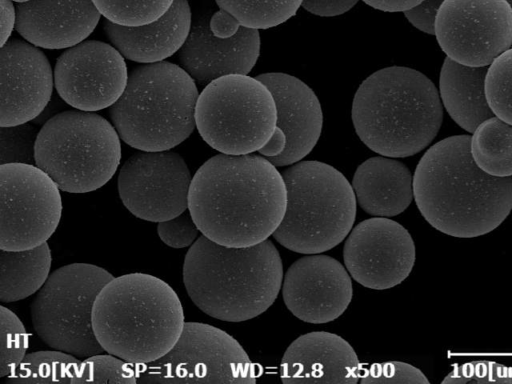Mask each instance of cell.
<instances>
[{"label":"cell","mask_w":512,"mask_h":384,"mask_svg":"<svg viewBox=\"0 0 512 384\" xmlns=\"http://www.w3.org/2000/svg\"><path fill=\"white\" fill-rule=\"evenodd\" d=\"M287 204L282 173L261 155L218 154L192 177L188 209L201 234L234 248L267 240Z\"/></svg>","instance_id":"6da1fadb"},{"label":"cell","mask_w":512,"mask_h":384,"mask_svg":"<svg viewBox=\"0 0 512 384\" xmlns=\"http://www.w3.org/2000/svg\"><path fill=\"white\" fill-rule=\"evenodd\" d=\"M413 195L423 218L457 238L492 232L512 210V177L482 171L470 153V135L446 137L430 146L413 175Z\"/></svg>","instance_id":"7a4b0ae2"},{"label":"cell","mask_w":512,"mask_h":384,"mask_svg":"<svg viewBox=\"0 0 512 384\" xmlns=\"http://www.w3.org/2000/svg\"><path fill=\"white\" fill-rule=\"evenodd\" d=\"M282 282V260L268 239L234 248L201 235L184 259L188 296L202 312L222 321L242 322L261 315L276 300Z\"/></svg>","instance_id":"3957f363"},{"label":"cell","mask_w":512,"mask_h":384,"mask_svg":"<svg viewBox=\"0 0 512 384\" xmlns=\"http://www.w3.org/2000/svg\"><path fill=\"white\" fill-rule=\"evenodd\" d=\"M351 112L360 140L373 152L392 158L424 150L443 121L435 84L422 72L404 66L369 75L354 95Z\"/></svg>","instance_id":"277c9868"},{"label":"cell","mask_w":512,"mask_h":384,"mask_svg":"<svg viewBox=\"0 0 512 384\" xmlns=\"http://www.w3.org/2000/svg\"><path fill=\"white\" fill-rule=\"evenodd\" d=\"M185 324L177 293L141 272L114 277L99 292L93 330L105 352L131 364L153 362L175 345Z\"/></svg>","instance_id":"5b68a950"},{"label":"cell","mask_w":512,"mask_h":384,"mask_svg":"<svg viewBox=\"0 0 512 384\" xmlns=\"http://www.w3.org/2000/svg\"><path fill=\"white\" fill-rule=\"evenodd\" d=\"M198 97L197 83L180 65L167 61L143 64L130 72L109 115L127 145L139 151H167L196 128Z\"/></svg>","instance_id":"8992f818"},{"label":"cell","mask_w":512,"mask_h":384,"mask_svg":"<svg viewBox=\"0 0 512 384\" xmlns=\"http://www.w3.org/2000/svg\"><path fill=\"white\" fill-rule=\"evenodd\" d=\"M282 176L286 211L273 238L288 250L307 255L340 244L352 230L357 212L356 196L347 178L316 160L292 164Z\"/></svg>","instance_id":"52a82bcc"},{"label":"cell","mask_w":512,"mask_h":384,"mask_svg":"<svg viewBox=\"0 0 512 384\" xmlns=\"http://www.w3.org/2000/svg\"><path fill=\"white\" fill-rule=\"evenodd\" d=\"M120 160L117 130L93 112H60L45 122L37 136L35 165L64 192L101 188L113 177Z\"/></svg>","instance_id":"ba28073f"},{"label":"cell","mask_w":512,"mask_h":384,"mask_svg":"<svg viewBox=\"0 0 512 384\" xmlns=\"http://www.w3.org/2000/svg\"><path fill=\"white\" fill-rule=\"evenodd\" d=\"M202 139L227 155L259 151L277 127V107L270 89L246 74L221 76L207 84L195 107Z\"/></svg>","instance_id":"9c48e42d"},{"label":"cell","mask_w":512,"mask_h":384,"mask_svg":"<svg viewBox=\"0 0 512 384\" xmlns=\"http://www.w3.org/2000/svg\"><path fill=\"white\" fill-rule=\"evenodd\" d=\"M114 276L102 267L72 263L53 271L37 292L33 328L49 347L86 358L105 352L96 339L92 312L102 288Z\"/></svg>","instance_id":"30bf717a"},{"label":"cell","mask_w":512,"mask_h":384,"mask_svg":"<svg viewBox=\"0 0 512 384\" xmlns=\"http://www.w3.org/2000/svg\"><path fill=\"white\" fill-rule=\"evenodd\" d=\"M137 383H255L257 366L227 332L185 322L175 345L163 357L134 364Z\"/></svg>","instance_id":"8fae6325"},{"label":"cell","mask_w":512,"mask_h":384,"mask_svg":"<svg viewBox=\"0 0 512 384\" xmlns=\"http://www.w3.org/2000/svg\"><path fill=\"white\" fill-rule=\"evenodd\" d=\"M0 207V248H34L47 242L58 227L60 188L35 164H1Z\"/></svg>","instance_id":"7c38bea8"},{"label":"cell","mask_w":512,"mask_h":384,"mask_svg":"<svg viewBox=\"0 0 512 384\" xmlns=\"http://www.w3.org/2000/svg\"><path fill=\"white\" fill-rule=\"evenodd\" d=\"M434 35L453 61L487 67L512 46V7L506 0H444Z\"/></svg>","instance_id":"4fadbf2b"},{"label":"cell","mask_w":512,"mask_h":384,"mask_svg":"<svg viewBox=\"0 0 512 384\" xmlns=\"http://www.w3.org/2000/svg\"><path fill=\"white\" fill-rule=\"evenodd\" d=\"M192 177L184 158L171 150L131 155L120 168L117 187L135 217L162 222L188 209Z\"/></svg>","instance_id":"5bb4252c"},{"label":"cell","mask_w":512,"mask_h":384,"mask_svg":"<svg viewBox=\"0 0 512 384\" xmlns=\"http://www.w3.org/2000/svg\"><path fill=\"white\" fill-rule=\"evenodd\" d=\"M124 56L111 44L83 41L66 49L54 67L60 98L74 109L96 112L110 108L128 82Z\"/></svg>","instance_id":"9a60e30c"},{"label":"cell","mask_w":512,"mask_h":384,"mask_svg":"<svg viewBox=\"0 0 512 384\" xmlns=\"http://www.w3.org/2000/svg\"><path fill=\"white\" fill-rule=\"evenodd\" d=\"M415 257V244L408 230L388 217H373L357 224L343 248L350 276L373 290L402 283L411 273Z\"/></svg>","instance_id":"2e32d148"},{"label":"cell","mask_w":512,"mask_h":384,"mask_svg":"<svg viewBox=\"0 0 512 384\" xmlns=\"http://www.w3.org/2000/svg\"><path fill=\"white\" fill-rule=\"evenodd\" d=\"M281 289L288 310L312 324L336 320L349 306L353 294L347 269L322 254H308L290 265Z\"/></svg>","instance_id":"e0dca14e"},{"label":"cell","mask_w":512,"mask_h":384,"mask_svg":"<svg viewBox=\"0 0 512 384\" xmlns=\"http://www.w3.org/2000/svg\"><path fill=\"white\" fill-rule=\"evenodd\" d=\"M0 127L15 126L37 118L51 100L54 71L36 46L17 38L0 49Z\"/></svg>","instance_id":"ac0fdd59"},{"label":"cell","mask_w":512,"mask_h":384,"mask_svg":"<svg viewBox=\"0 0 512 384\" xmlns=\"http://www.w3.org/2000/svg\"><path fill=\"white\" fill-rule=\"evenodd\" d=\"M211 15L204 13L192 23L178 52L180 66L203 87L221 76L248 75L260 54L258 29L241 26L234 36L219 38L210 29Z\"/></svg>","instance_id":"d6986e66"},{"label":"cell","mask_w":512,"mask_h":384,"mask_svg":"<svg viewBox=\"0 0 512 384\" xmlns=\"http://www.w3.org/2000/svg\"><path fill=\"white\" fill-rule=\"evenodd\" d=\"M256 77L272 92L277 107V127L287 138L284 151L267 159L276 167L295 164L313 150L321 136L320 101L306 83L290 74L268 72Z\"/></svg>","instance_id":"ffe728a7"},{"label":"cell","mask_w":512,"mask_h":384,"mask_svg":"<svg viewBox=\"0 0 512 384\" xmlns=\"http://www.w3.org/2000/svg\"><path fill=\"white\" fill-rule=\"evenodd\" d=\"M16 30L32 45L50 50L85 41L101 13L93 0H27L17 3Z\"/></svg>","instance_id":"44dd1931"},{"label":"cell","mask_w":512,"mask_h":384,"mask_svg":"<svg viewBox=\"0 0 512 384\" xmlns=\"http://www.w3.org/2000/svg\"><path fill=\"white\" fill-rule=\"evenodd\" d=\"M362 366L352 346L341 336L315 331L296 338L280 364L283 383H350L360 380Z\"/></svg>","instance_id":"7402d4cb"},{"label":"cell","mask_w":512,"mask_h":384,"mask_svg":"<svg viewBox=\"0 0 512 384\" xmlns=\"http://www.w3.org/2000/svg\"><path fill=\"white\" fill-rule=\"evenodd\" d=\"M192 27L191 8L187 0H174L158 20L136 27L104 21V32L124 58L141 64L162 62L178 53Z\"/></svg>","instance_id":"603a6c76"},{"label":"cell","mask_w":512,"mask_h":384,"mask_svg":"<svg viewBox=\"0 0 512 384\" xmlns=\"http://www.w3.org/2000/svg\"><path fill=\"white\" fill-rule=\"evenodd\" d=\"M359 206L377 217H393L404 212L412 200L413 176L396 158L374 156L361 163L351 183Z\"/></svg>","instance_id":"cb8c5ba5"},{"label":"cell","mask_w":512,"mask_h":384,"mask_svg":"<svg viewBox=\"0 0 512 384\" xmlns=\"http://www.w3.org/2000/svg\"><path fill=\"white\" fill-rule=\"evenodd\" d=\"M487 67L459 64L449 57L439 75V95L451 119L463 130L473 133L484 120L494 116L485 95Z\"/></svg>","instance_id":"d4e9b609"},{"label":"cell","mask_w":512,"mask_h":384,"mask_svg":"<svg viewBox=\"0 0 512 384\" xmlns=\"http://www.w3.org/2000/svg\"><path fill=\"white\" fill-rule=\"evenodd\" d=\"M51 261L47 242L25 250L0 248V301L11 303L38 292L50 275Z\"/></svg>","instance_id":"484cf974"},{"label":"cell","mask_w":512,"mask_h":384,"mask_svg":"<svg viewBox=\"0 0 512 384\" xmlns=\"http://www.w3.org/2000/svg\"><path fill=\"white\" fill-rule=\"evenodd\" d=\"M475 164L493 177H512V125L495 115L484 120L470 136Z\"/></svg>","instance_id":"4316f807"},{"label":"cell","mask_w":512,"mask_h":384,"mask_svg":"<svg viewBox=\"0 0 512 384\" xmlns=\"http://www.w3.org/2000/svg\"><path fill=\"white\" fill-rule=\"evenodd\" d=\"M79 363L77 356L56 349L28 353L5 383H71Z\"/></svg>","instance_id":"83f0119b"},{"label":"cell","mask_w":512,"mask_h":384,"mask_svg":"<svg viewBox=\"0 0 512 384\" xmlns=\"http://www.w3.org/2000/svg\"><path fill=\"white\" fill-rule=\"evenodd\" d=\"M303 0H215L220 9L253 29H269L293 17Z\"/></svg>","instance_id":"f1b7e54d"},{"label":"cell","mask_w":512,"mask_h":384,"mask_svg":"<svg viewBox=\"0 0 512 384\" xmlns=\"http://www.w3.org/2000/svg\"><path fill=\"white\" fill-rule=\"evenodd\" d=\"M101 15L121 26L150 24L162 17L174 0H93Z\"/></svg>","instance_id":"f546056e"},{"label":"cell","mask_w":512,"mask_h":384,"mask_svg":"<svg viewBox=\"0 0 512 384\" xmlns=\"http://www.w3.org/2000/svg\"><path fill=\"white\" fill-rule=\"evenodd\" d=\"M485 95L493 114L512 125V46L488 66Z\"/></svg>","instance_id":"4dcf8cb0"},{"label":"cell","mask_w":512,"mask_h":384,"mask_svg":"<svg viewBox=\"0 0 512 384\" xmlns=\"http://www.w3.org/2000/svg\"><path fill=\"white\" fill-rule=\"evenodd\" d=\"M71 383L136 384L137 373L134 364L109 353H99L80 361Z\"/></svg>","instance_id":"1f68e13d"},{"label":"cell","mask_w":512,"mask_h":384,"mask_svg":"<svg viewBox=\"0 0 512 384\" xmlns=\"http://www.w3.org/2000/svg\"><path fill=\"white\" fill-rule=\"evenodd\" d=\"M0 377L12 373L26 355L28 337L18 316L4 305L0 307Z\"/></svg>","instance_id":"d6a6232c"},{"label":"cell","mask_w":512,"mask_h":384,"mask_svg":"<svg viewBox=\"0 0 512 384\" xmlns=\"http://www.w3.org/2000/svg\"><path fill=\"white\" fill-rule=\"evenodd\" d=\"M39 130L30 122L0 127V163L35 164Z\"/></svg>","instance_id":"836d02e7"},{"label":"cell","mask_w":512,"mask_h":384,"mask_svg":"<svg viewBox=\"0 0 512 384\" xmlns=\"http://www.w3.org/2000/svg\"><path fill=\"white\" fill-rule=\"evenodd\" d=\"M512 383V368L492 361H472L456 366L442 383Z\"/></svg>","instance_id":"e575fe53"},{"label":"cell","mask_w":512,"mask_h":384,"mask_svg":"<svg viewBox=\"0 0 512 384\" xmlns=\"http://www.w3.org/2000/svg\"><path fill=\"white\" fill-rule=\"evenodd\" d=\"M359 381L360 383H430L421 370L401 361L374 363L362 369Z\"/></svg>","instance_id":"d590c367"},{"label":"cell","mask_w":512,"mask_h":384,"mask_svg":"<svg viewBox=\"0 0 512 384\" xmlns=\"http://www.w3.org/2000/svg\"><path fill=\"white\" fill-rule=\"evenodd\" d=\"M199 232L189 209L174 218L159 222L157 225V233L161 241L175 249L191 246L196 241Z\"/></svg>","instance_id":"8d00e7d4"},{"label":"cell","mask_w":512,"mask_h":384,"mask_svg":"<svg viewBox=\"0 0 512 384\" xmlns=\"http://www.w3.org/2000/svg\"><path fill=\"white\" fill-rule=\"evenodd\" d=\"M444 0H424L418 6L407 10L405 18L418 30L434 35L436 13Z\"/></svg>","instance_id":"74e56055"},{"label":"cell","mask_w":512,"mask_h":384,"mask_svg":"<svg viewBox=\"0 0 512 384\" xmlns=\"http://www.w3.org/2000/svg\"><path fill=\"white\" fill-rule=\"evenodd\" d=\"M359 0H303L301 7L320 17H334L351 10Z\"/></svg>","instance_id":"f35d334b"},{"label":"cell","mask_w":512,"mask_h":384,"mask_svg":"<svg viewBox=\"0 0 512 384\" xmlns=\"http://www.w3.org/2000/svg\"><path fill=\"white\" fill-rule=\"evenodd\" d=\"M209 26L216 37L229 38L238 32L241 24L232 14L219 8L211 15Z\"/></svg>","instance_id":"ab89813d"},{"label":"cell","mask_w":512,"mask_h":384,"mask_svg":"<svg viewBox=\"0 0 512 384\" xmlns=\"http://www.w3.org/2000/svg\"><path fill=\"white\" fill-rule=\"evenodd\" d=\"M13 0H0L1 5V46H3L16 27L17 11Z\"/></svg>","instance_id":"60d3db41"},{"label":"cell","mask_w":512,"mask_h":384,"mask_svg":"<svg viewBox=\"0 0 512 384\" xmlns=\"http://www.w3.org/2000/svg\"><path fill=\"white\" fill-rule=\"evenodd\" d=\"M370 7L384 12H405L424 0H362Z\"/></svg>","instance_id":"b9f144b4"},{"label":"cell","mask_w":512,"mask_h":384,"mask_svg":"<svg viewBox=\"0 0 512 384\" xmlns=\"http://www.w3.org/2000/svg\"><path fill=\"white\" fill-rule=\"evenodd\" d=\"M286 143L287 138L285 133L281 128L276 127L272 137L258 152L266 158L275 157L284 151Z\"/></svg>","instance_id":"7bdbcfd3"},{"label":"cell","mask_w":512,"mask_h":384,"mask_svg":"<svg viewBox=\"0 0 512 384\" xmlns=\"http://www.w3.org/2000/svg\"><path fill=\"white\" fill-rule=\"evenodd\" d=\"M14 2L16 3H19V2H24V1H27V0H13Z\"/></svg>","instance_id":"ee69618b"},{"label":"cell","mask_w":512,"mask_h":384,"mask_svg":"<svg viewBox=\"0 0 512 384\" xmlns=\"http://www.w3.org/2000/svg\"><path fill=\"white\" fill-rule=\"evenodd\" d=\"M506 1H507V2L510 4V6L512 7V0H506Z\"/></svg>","instance_id":"f6af8a7d"}]
</instances>
